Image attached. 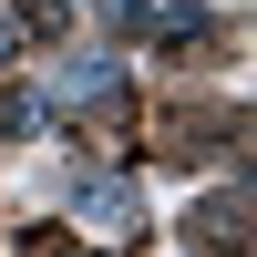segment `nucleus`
I'll return each instance as SVG.
<instances>
[{"mask_svg": "<svg viewBox=\"0 0 257 257\" xmlns=\"http://www.w3.org/2000/svg\"><path fill=\"white\" fill-rule=\"evenodd\" d=\"M72 206H82V216H93V226H113V237H123V226L144 216V206H134V185H123V175H103V185H82Z\"/></svg>", "mask_w": 257, "mask_h": 257, "instance_id": "1", "label": "nucleus"}]
</instances>
